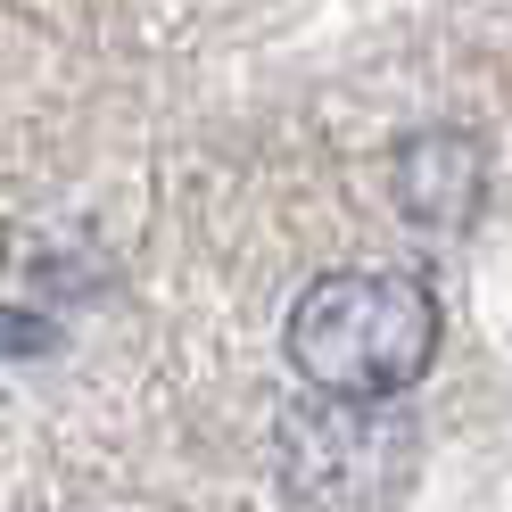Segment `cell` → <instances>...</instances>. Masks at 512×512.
Returning <instances> with one entry per match:
<instances>
[{
	"instance_id": "1",
	"label": "cell",
	"mask_w": 512,
	"mask_h": 512,
	"mask_svg": "<svg viewBox=\"0 0 512 512\" xmlns=\"http://www.w3.org/2000/svg\"><path fill=\"white\" fill-rule=\"evenodd\" d=\"M281 347L323 397H397L438 356V298L413 273H323L298 290Z\"/></svg>"
},
{
	"instance_id": "2",
	"label": "cell",
	"mask_w": 512,
	"mask_h": 512,
	"mask_svg": "<svg viewBox=\"0 0 512 512\" xmlns=\"http://www.w3.org/2000/svg\"><path fill=\"white\" fill-rule=\"evenodd\" d=\"M273 471L298 512H389L413 479V422L389 397H298L281 405Z\"/></svg>"
},
{
	"instance_id": "3",
	"label": "cell",
	"mask_w": 512,
	"mask_h": 512,
	"mask_svg": "<svg viewBox=\"0 0 512 512\" xmlns=\"http://www.w3.org/2000/svg\"><path fill=\"white\" fill-rule=\"evenodd\" d=\"M479 182H488V166H479V141L471 133H413L397 149V207L413 223H430V232H455V223L479 215Z\"/></svg>"
},
{
	"instance_id": "4",
	"label": "cell",
	"mask_w": 512,
	"mask_h": 512,
	"mask_svg": "<svg viewBox=\"0 0 512 512\" xmlns=\"http://www.w3.org/2000/svg\"><path fill=\"white\" fill-rule=\"evenodd\" d=\"M50 323H34V314H0V356H42Z\"/></svg>"
},
{
	"instance_id": "5",
	"label": "cell",
	"mask_w": 512,
	"mask_h": 512,
	"mask_svg": "<svg viewBox=\"0 0 512 512\" xmlns=\"http://www.w3.org/2000/svg\"><path fill=\"white\" fill-rule=\"evenodd\" d=\"M0 248H9V232H0Z\"/></svg>"
}]
</instances>
